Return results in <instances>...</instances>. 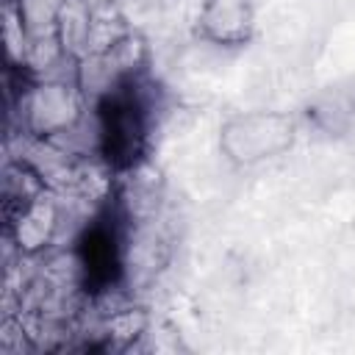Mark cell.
<instances>
[{
	"label": "cell",
	"mask_w": 355,
	"mask_h": 355,
	"mask_svg": "<svg viewBox=\"0 0 355 355\" xmlns=\"http://www.w3.org/2000/svg\"><path fill=\"white\" fill-rule=\"evenodd\" d=\"M297 139L294 116L283 111H244L225 119L219 130V150L236 166H258L291 150Z\"/></svg>",
	"instance_id": "1"
},
{
	"label": "cell",
	"mask_w": 355,
	"mask_h": 355,
	"mask_svg": "<svg viewBox=\"0 0 355 355\" xmlns=\"http://www.w3.org/2000/svg\"><path fill=\"white\" fill-rule=\"evenodd\" d=\"M94 25H97V11L94 0H67L58 22H55V36L58 44L67 55V61L78 64L92 53L94 44Z\"/></svg>",
	"instance_id": "5"
},
{
	"label": "cell",
	"mask_w": 355,
	"mask_h": 355,
	"mask_svg": "<svg viewBox=\"0 0 355 355\" xmlns=\"http://www.w3.org/2000/svg\"><path fill=\"white\" fill-rule=\"evenodd\" d=\"M11 3L28 31V39H36L55 33V22L67 0H11Z\"/></svg>",
	"instance_id": "6"
},
{
	"label": "cell",
	"mask_w": 355,
	"mask_h": 355,
	"mask_svg": "<svg viewBox=\"0 0 355 355\" xmlns=\"http://www.w3.org/2000/svg\"><path fill=\"white\" fill-rule=\"evenodd\" d=\"M255 28L252 0H200L197 31L205 42L219 47H239L250 42Z\"/></svg>",
	"instance_id": "4"
},
{
	"label": "cell",
	"mask_w": 355,
	"mask_h": 355,
	"mask_svg": "<svg viewBox=\"0 0 355 355\" xmlns=\"http://www.w3.org/2000/svg\"><path fill=\"white\" fill-rule=\"evenodd\" d=\"M22 128L31 139L55 141L75 130L89 114V97L78 80H39L22 100Z\"/></svg>",
	"instance_id": "2"
},
{
	"label": "cell",
	"mask_w": 355,
	"mask_h": 355,
	"mask_svg": "<svg viewBox=\"0 0 355 355\" xmlns=\"http://www.w3.org/2000/svg\"><path fill=\"white\" fill-rule=\"evenodd\" d=\"M58 225H61V208L47 189L8 214V236L22 255L44 252L53 244Z\"/></svg>",
	"instance_id": "3"
}]
</instances>
